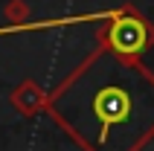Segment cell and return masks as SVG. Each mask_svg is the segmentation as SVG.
<instances>
[{
    "instance_id": "6da1fadb",
    "label": "cell",
    "mask_w": 154,
    "mask_h": 151,
    "mask_svg": "<svg viewBox=\"0 0 154 151\" xmlns=\"http://www.w3.org/2000/svg\"><path fill=\"white\" fill-rule=\"evenodd\" d=\"M47 113L82 151H143L154 140V73L99 50L50 93Z\"/></svg>"
},
{
    "instance_id": "7a4b0ae2",
    "label": "cell",
    "mask_w": 154,
    "mask_h": 151,
    "mask_svg": "<svg viewBox=\"0 0 154 151\" xmlns=\"http://www.w3.org/2000/svg\"><path fill=\"white\" fill-rule=\"evenodd\" d=\"M99 41H102V50L119 58L140 61V55L148 47H154V26L134 6H122L108 17V23L99 32Z\"/></svg>"
},
{
    "instance_id": "3957f363",
    "label": "cell",
    "mask_w": 154,
    "mask_h": 151,
    "mask_svg": "<svg viewBox=\"0 0 154 151\" xmlns=\"http://www.w3.org/2000/svg\"><path fill=\"white\" fill-rule=\"evenodd\" d=\"M9 102H12V108L20 113V116H35V113H41V110L50 108V96L41 90V84H35L32 79H26L15 87V90L9 93Z\"/></svg>"
}]
</instances>
